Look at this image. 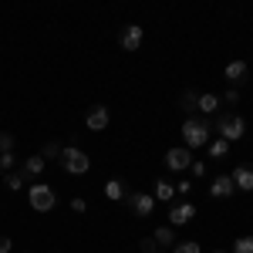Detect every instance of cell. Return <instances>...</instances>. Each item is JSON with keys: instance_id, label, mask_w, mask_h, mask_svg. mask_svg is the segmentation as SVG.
Returning <instances> with one entry per match:
<instances>
[{"instance_id": "1", "label": "cell", "mask_w": 253, "mask_h": 253, "mask_svg": "<svg viewBox=\"0 0 253 253\" xmlns=\"http://www.w3.org/2000/svg\"><path fill=\"white\" fill-rule=\"evenodd\" d=\"M182 138H186V149H203V145H210V122L189 115L182 122Z\"/></svg>"}, {"instance_id": "2", "label": "cell", "mask_w": 253, "mask_h": 253, "mask_svg": "<svg viewBox=\"0 0 253 253\" xmlns=\"http://www.w3.org/2000/svg\"><path fill=\"white\" fill-rule=\"evenodd\" d=\"M27 203H31V210H38V213H51V210L58 206V193H54V186H47V182H34V186L27 189Z\"/></svg>"}, {"instance_id": "3", "label": "cell", "mask_w": 253, "mask_h": 253, "mask_svg": "<svg viewBox=\"0 0 253 253\" xmlns=\"http://www.w3.org/2000/svg\"><path fill=\"white\" fill-rule=\"evenodd\" d=\"M216 128H219V138H223V142H240V138L247 135L243 115H233V112H226V115L216 118Z\"/></svg>"}, {"instance_id": "4", "label": "cell", "mask_w": 253, "mask_h": 253, "mask_svg": "<svg viewBox=\"0 0 253 253\" xmlns=\"http://www.w3.org/2000/svg\"><path fill=\"white\" fill-rule=\"evenodd\" d=\"M61 162H64V169L71 175H81V172H88L91 169V159H88V152H81V149H61Z\"/></svg>"}, {"instance_id": "5", "label": "cell", "mask_w": 253, "mask_h": 253, "mask_svg": "<svg viewBox=\"0 0 253 253\" xmlns=\"http://www.w3.org/2000/svg\"><path fill=\"white\" fill-rule=\"evenodd\" d=\"M125 203L132 206V213H135L138 219L152 216V210H156V196H149V193H128V196H125Z\"/></svg>"}, {"instance_id": "6", "label": "cell", "mask_w": 253, "mask_h": 253, "mask_svg": "<svg viewBox=\"0 0 253 253\" xmlns=\"http://www.w3.org/2000/svg\"><path fill=\"white\" fill-rule=\"evenodd\" d=\"M142 38H145V31L138 24H125L122 34H118V44H122V51H138L142 47Z\"/></svg>"}, {"instance_id": "7", "label": "cell", "mask_w": 253, "mask_h": 253, "mask_svg": "<svg viewBox=\"0 0 253 253\" xmlns=\"http://www.w3.org/2000/svg\"><path fill=\"white\" fill-rule=\"evenodd\" d=\"M193 162H196V159H193L189 149H169V152H166V166H169L172 172H186Z\"/></svg>"}, {"instance_id": "8", "label": "cell", "mask_w": 253, "mask_h": 253, "mask_svg": "<svg viewBox=\"0 0 253 253\" xmlns=\"http://www.w3.org/2000/svg\"><path fill=\"white\" fill-rule=\"evenodd\" d=\"M108 122H112V112H108L105 105H91V112H88V118H84V125H88L91 132H105Z\"/></svg>"}, {"instance_id": "9", "label": "cell", "mask_w": 253, "mask_h": 253, "mask_svg": "<svg viewBox=\"0 0 253 253\" xmlns=\"http://www.w3.org/2000/svg\"><path fill=\"white\" fill-rule=\"evenodd\" d=\"M193 219H196L193 203H175L172 210H169V223H172V226H186V223H193Z\"/></svg>"}, {"instance_id": "10", "label": "cell", "mask_w": 253, "mask_h": 253, "mask_svg": "<svg viewBox=\"0 0 253 253\" xmlns=\"http://www.w3.org/2000/svg\"><path fill=\"white\" fill-rule=\"evenodd\" d=\"M230 179H233L236 189H243V193H253V169H247V166H236Z\"/></svg>"}, {"instance_id": "11", "label": "cell", "mask_w": 253, "mask_h": 253, "mask_svg": "<svg viewBox=\"0 0 253 253\" xmlns=\"http://www.w3.org/2000/svg\"><path fill=\"white\" fill-rule=\"evenodd\" d=\"M210 193H213L216 199H226V196L236 193V186H233V179H230V175H216L213 186H210Z\"/></svg>"}, {"instance_id": "12", "label": "cell", "mask_w": 253, "mask_h": 253, "mask_svg": "<svg viewBox=\"0 0 253 253\" xmlns=\"http://www.w3.org/2000/svg\"><path fill=\"white\" fill-rule=\"evenodd\" d=\"M247 71H250L247 61H230V64H226V81H230V84H243Z\"/></svg>"}, {"instance_id": "13", "label": "cell", "mask_w": 253, "mask_h": 253, "mask_svg": "<svg viewBox=\"0 0 253 253\" xmlns=\"http://www.w3.org/2000/svg\"><path fill=\"white\" fill-rule=\"evenodd\" d=\"M223 105V98L213 95V91H206V95H199V101H196V108L203 112V115H216V108Z\"/></svg>"}, {"instance_id": "14", "label": "cell", "mask_w": 253, "mask_h": 253, "mask_svg": "<svg viewBox=\"0 0 253 253\" xmlns=\"http://www.w3.org/2000/svg\"><path fill=\"white\" fill-rule=\"evenodd\" d=\"M44 166H47V162H44L41 156H31V159H24V166H20V175H24V179H34V175L44 172Z\"/></svg>"}, {"instance_id": "15", "label": "cell", "mask_w": 253, "mask_h": 253, "mask_svg": "<svg viewBox=\"0 0 253 253\" xmlns=\"http://www.w3.org/2000/svg\"><path fill=\"white\" fill-rule=\"evenodd\" d=\"M152 240L162 243V247H175V243H179V240H175V226H159L156 233H152Z\"/></svg>"}, {"instance_id": "16", "label": "cell", "mask_w": 253, "mask_h": 253, "mask_svg": "<svg viewBox=\"0 0 253 253\" xmlns=\"http://www.w3.org/2000/svg\"><path fill=\"white\" fill-rule=\"evenodd\" d=\"M105 196L115 199V203H118V199H125V196H128V193H125V182H122V179H108V182H105Z\"/></svg>"}, {"instance_id": "17", "label": "cell", "mask_w": 253, "mask_h": 253, "mask_svg": "<svg viewBox=\"0 0 253 253\" xmlns=\"http://www.w3.org/2000/svg\"><path fill=\"white\" fill-rule=\"evenodd\" d=\"M156 199H162V203H172V196H175V186H169V182H166V179H159L156 182Z\"/></svg>"}, {"instance_id": "18", "label": "cell", "mask_w": 253, "mask_h": 253, "mask_svg": "<svg viewBox=\"0 0 253 253\" xmlns=\"http://www.w3.org/2000/svg\"><path fill=\"white\" fill-rule=\"evenodd\" d=\"M206 149H210V156H213V159H226V156H230V142H223V138H213Z\"/></svg>"}, {"instance_id": "19", "label": "cell", "mask_w": 253, "mask_h": 253, "mask_svg": "<svg viewBox=\"0 0 253 253\" xmlns=\"http://www.w3.org/2000/svg\"><path fill=\"white\" fill-rule=\"evenodd\" d=\"M172 253H203V247L196 243V240H182V243H175Z\"/></svg>"}, {"instance_id": "20", "label": "cell", "mask_w": 253, "mask_h": 253, "mask_svg": "<svg viewBox=\"0 0 253 253\" xmlns=\"http://www.w3.org/2000/svg\"><path fill=\"white\" fill-rule=\"evenodd\" d=\"M3 186H7L10 193H17V189H24V175H20V172H10L7 179H3Z\"/></svg>"}, {"instance_id": "21", "label": "cell", "mask_w": 253, "mask_h": 253, "mask_svg": "<svg viewBox=\"0 0 253 253\" xmlns=\"http://www.w3.org/2000/svg\"><path fill=\"white\" fill-rule=\"evenodd\" d=\"M233 253H253V236H240L233 243Z\"/></svg>"}, {"instance_id": "22", "label": "cell", "mask_w": 253, "mask_h": 253, "mask_svg": "<svg viewBox=\"0 0 253 253\" xmlns=\"http://www.w3.org/2000/svg\"><path fill=\"white\" fill-rule=\"evenodd\" d=\"M179 101H182V108H186V112H193L196 101H199V95H196L193 88H189V91H182V98H179Z\"/></svg>"}, {"instance_id": "23", "label": "cell", "mask_w": 253, "mask_h": 253, "mask_svg": "<svg viewBox=\"0 0 253 253\" xmlns=\"http://www.w3.org/2000/svg\"><path fill=\"white\" fill-rule=\"evenodd\" d=\"M41 159H61V145L58 142H47V145L41 149Z\"/></svg>"}, {"instance_id": "24", "label": "cell", "mask_w": 253, "mask_h": 253, "mask_svg": "<svg viewBox=\"0 0 253 253\" xmlns=\"http://www.w3.org/2000/svg\"><path fill=\"white\" fill-rule=\"evenodd\" d=\"M3 152H14V135L10 132H0V156Z\"/></svg>"}, {"instance_id": "25", "label": "cell", "mask_w": 253, "mask_h": 253, "mask_svg": "<svg viewBox=\"0 0 253 253\" xmlns=\"http://www.w3.org/2000/svg\"><path fill=\"white\" fill-rule=\"evenodd\" d=\"M138 250L142 253H159V243L152 240V236H145V240H138Z\"/></svg>"}, {"instance_id": "26", "label": "cell", "mask_w": 253, "mask_h": 253, "mask_svg": "<svg viewBox=\"0 0 253 253\" xmlns=\"http://www.w3.org/2000/svg\"><path fill=\"white\" fill-rule=\"evenodd\" d=\"M14 166H17L14 152H3V156H0V169H3V172H7V169H14Z\"/></svg>"}, {"instance_id": "27", "label": "cell", "mask_w": 253, "mask_h": 253, "mask_svg": "<svg viewBox=\"0 0 253 253\" xmlns=\"http://www.w3.org/2000/svg\"><path fill=\"white\" fill-rule=\"evenodd\" d=\"M71 210H75V213H84V210H88V203H84L81 196H75V199H71Z\"/></svg>"}, {"instance_id": "28", "label": "cell", "mask_w": 253, "mask_h": 253, "mask_svg": "<svg viewBox=\"0 0 253 253\" xmlns=\"http://www.w3.org/2000/svg\"><path fill=\"white\" fill-rule=\"evenodd\" d=\"M223 101H226V105H236V101H240V91H236V88H230V91L223 95Z\"/></svg>"}, {"instance_id": "29", "label": "cell", "mask_w": 253, "mask_h": 253, "mask_svg": "<svg viewBox=\"0 0 253 253\" xmlns=\"http://www.w3.org/2000/svg\"><path fill=\"white\" fill-rule=\"evenodd\" d=\"M189 189H193V182H189V179H182V182L175 186V193H179V196H189Z\"/></svg>"}, {"instance_id": "30", "label": "cell", "mask_w": 253, "mask_h": 253, "mask_svg": "<svg viewBox=\"0 0 253 253\" xmlns=\"http://www.w3.org/2000/svg\"><path fill=\"white\" fill-rule=\"evenodd\" d=\"M10 250H14V243H10L7 236H0V253H10Z\"/></svg>"}, {"instance_id": "31", "label": "cell", "mask_w": 253, "mask_h": 253, "mask_svg": "<svg viewBox=\"0 0 253 253\" xmlns=\"http://www.w3.org/2000/svg\"><path fill=\"white\" fill-rule=\"evenodd\" d=\"M193 175H206V166L203 162H193Z\"/></svg>"}, {"instance_id": "32", "label": "cell", "mask_w": 253, "mask_h": 253, "mask_svg": "<svg viewBox=\"0 0 253 253\" xmlns=\"http://www.w3.org/2000/svg\"><path fill=\"white\" fill-rule=\"evenodd\" d=\"M213 253H226V250H213Z\"/></svg>"}, {"instance_id": "33", "label": "cell", "mask_w": 253, "mask_h": 253, "mask_svg": "<svg viewBox=\"0 0 253 253\" xmlns=\"http://www.w3.org/2000/svg\"><path fill=\"white\" fill-rule=\"evenodd\" d=\"M0 172H3V169H0Z\"/></svg>"}]
</instances>
